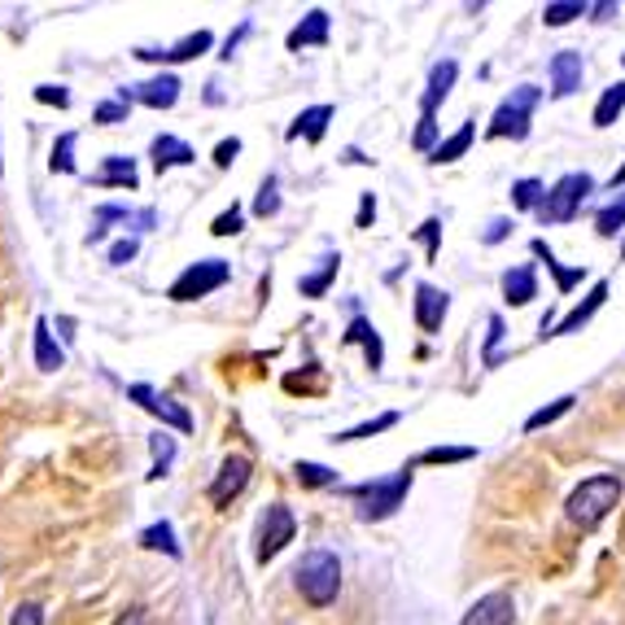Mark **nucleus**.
<instances>
[{"label":"nucleus","instance_id":"16","mask_svg":"<svg viewBox=\"0 0 625 625\" xmlns=\"http://www.w3.org/2000/svg\"><path fill=\"white\" fill-rule=\"evenodd\" d=\"M455 79H459V66H455L451 57H446V61H438V66L429 70V92H424L420 110H424V114H438V101H446V96H451Z\"/></svg>","mask_w":625,"mask_h":625},{"label":"nucleus","instance_id":"20","mask_svg":"<svg viewBox=\"0 0 625 625\" xmlns=\"http://www.w3.org/2000/svg\"><path fill=\"white\" fill-rule=\"evenodd\" d=\"M294 53L298 48H307V44H328V13L323 9H311L294 31H289V39H285Z\"/></svg>","mask_w":625,"mask_h":625},{"label":"nucleus","instance_id":"3","mask_svg":"<svg viewBox=\"0 0 625 625\" xmlns=\"http://www.w3.org/2000/svg\"><path fill=\"white\" fill-rule=\"evenodd\" d=\"M538 101H543V88H534V83H521L499 110H495V118H490V127H486V136L490 140H525L530 136V118H534V110H538Z\"/></svg>","mask_w":625,"mask_h":625},{"label":"nucleus","instance_id":"49","mask_svg":"<svg viewBox=\"0 0 625 625\" xmlns=\"http://www.w3.org/2000/svg\"><path fill=\"white\" fill-rule=\"evenodd\" d=\"M118 625H154V617H149V609H127V617Z\"/></svg>","mask_w":625,"mask_h":625},{"label":"nucleus","instance_id":"39","mask_svg":"<svg viewBox=\"0 0 625 625\" xmlns=\"http://www.w3.org/2000/svg\"><path fill=\"white\" fill-rule=\"evenodd\" d=\"M503 332H508V328H503V319H499V315H490V332H486V354H481V359H486V367H495V363H499V341H503Z\"/></svg>","mask_w":625,"mask_h":625},{"label":"nucleus","instance_id":"31","mask_svg":"<svg viewBox=\"0 0 625 625\" xmlns=\"http://www.w3.org/2000/svg\"><path fill=\"white\" fill-rule=\"evenodd\" d=\"M477 451L473 446H429V451H420L416 455V464H464V459H473ZM411 464V468H416Z\"/></svg>","mask_w":625,"mask_h":625},{"label":"nucleus","instance_id":"45","mask_svg":"<svg viewBox=\"0 0 625 625\" xmlns=\"http://www.w3.org/2000/svg\"><path fill=\"white\" fill-rule=\"evenodd\" d=\"M237 154H241V140L232 136V140H219V149H215V167H232L237 162Z\"/></svg>","mask_w":625,"mask_h":625},{"label":"nucleus","instance_id":"43","mask_svg":"<svg viewBox=\"0 0 625 625\" xmlns=\"http://www.w3.org/2000/svg\"><path fill=\"white\" fill-rule=\"evenodd\" d=\"M127 118V101H101L96 105V123H123Z\"/></svg>","mask_w":625,"mask_h":625},{"label":"nucleus","instance_id":"14","mask_svg":"<svg viewBox=\"0 0 625 625\" xmlns=\"http://www.w3.org/2000/svg\"><path fill=\"white\" fill-rule=\"evenodd\" d=\"M609 303V281H595L591 285V294H587V303H578L569 315H560V323L552 328V337H569V332H582V323H591V315L600 311Z\"/></svg>","mask_w":625,"mask_h":625},{"label":"nucleus","instance_id":"36","mask_svg":"<svg viewBox=\"0 0 625 625\" xmlns=\"http://www.w3.org/2000/svg\"><path fill=\"white\" fill-rule=\"evenodd\" d=\"M171 459H175V442H171L167 433H154V468H149V481H158V477H167V468H171Z\"/></svg>","mask_w":625,"mask_h":625},{"label":"nucleus","instance_id":"44","mask_svg":"<svg viewBox=\"0 0 625 625\" xmlns=\"http://www.w3.org/2000/svg\"><path fill=\"white\" fill-rule=\"evenodd\" d=\"M136 250H140V246H136V237H127V241L110 246V263H114V268H123V263H132V259H136Z\"/></svg>","mask_w":625,"mask_h":625},{"label":"nucleus","instance_id":"52","mask_svg":"<svg viewBox=\"0 0 625 625\" xmlns=\"http://www.w3.org/2000/svg\"><path fill=\"white\" fill-rule=\"evenodd\" d=\"M622 259H625V246H622Z\"/></svg>","mask_w":625,"mask_h":625},{"label":"nucleus","instance_id":"25","mask_svg":"<svg viewBox=\"0 0 625 625\" xmlns=\"http://www.w3.org/2000/svg\"><path fill=\"white\" fill-rule=\"evenodd\" d=\"M473 136H477V127H473V123H464V127H459L455 136H446V140H442V145L433 149V158H429V162H459V158L468 154Z\"/></svg>","mask_w":625,"mask_h":625},{"label":"nucleus","instance_id":"9","mask_svg":"<svg viewBox=\"0 0 625 625\" xmlns=\"http://www.w3.org/2000/svg\"><path fill=\"white\" fill-rule=\"evenodd\" d=\"M127 394H132L149 416H158L162 424H171V429H180V433H189V429H193V416H189L171 394H158L154 385H132Z\"/></svg>","mask_w":625,"mask_h":625},{"label":"nucleus","instance_id":"48","mask_svg":"<svg viewBox=\"0 0 625 625\" xmlns=\"http://www.w3.org/2000/svg\"><path fill=\"white\" fill-rule=\"evenodd\" d=\"M372 219H376V197L367 193V197H363V206H359V219H354V224H359V228H367Z\"/></svg>","mask_w":625,"mask_h":625},{"label":"nucleus","instance_id":"26","mask_svg":"<svg viewBox=\"0 0 625 625\" xmlns=\"http://www.w3.org/2000/svg\"><path fill=\"white\" fill-rule=\"evenodd\" d=\"M96 184H118V189H136V162H132V158H105V167L96 171Z\"/></svg>","mask_w":625,"mask_h":625},{"label":"nucleus","instance_id":"18","mask_svg":"<svg viewBox=\"0 0 625 625\" xmlns=\"http://www.w3.org/2000/svg\"><path fill=\"white\" fill-rule=\"evenodd\" d=\"M345 345H363L367 350V367H380L385 363V345H380V337H376V328L363 319V315H354L350 319V328H345V337H341Z\"/></svg>","mask_w":625,"mask_h":625},{"label":"nucleus","instance_id":"34","mask_svg":"<svg viewBox=\"0 0 625 625\" xmlns=\"http://www.w3.org/2000/svg\"><path fill=\"white\" fill-rule=\"evenodd\" d=\"M394 424H398V411H385V416H376V420H367V424H354V429L337 433L332 442H359V438H372V433H385V429H394Z\"/></svg>","mask_w":625,"mask_h":625},{"label":"nucleus","instance_id":"15","mask_svg":"<svg viewBox=\"0 0 625 625\" xmlns=\"http://www.w3.org/2000/svg\"><path fill=\"white\" fill-rule=\"evenodd\" d=\"M451 311V298L442 294V289H433V285H416V323L424 328V332H438L442 328V319Z\"/></svg>","mask_w":625,"mask_h":625},{"label":"nucleus","instance_id":"35","mask_svg":"<svg viewBox=\"0 0 625 625\" xmlns=\"http://www.w3.org/2000/svg\"><path fill=\"white\" fill-rule=\"evenodd\" d=\"M595 228H600V237H617L625 228V193L617 202H609L600 215H595Z\"/></svg>","mask_w":625,"mask_h":625},{"label":"nucleus","instance_id":"23","mask_svg":"<svg viewBox=\"0 0 625 625\" xmlns=\"http://www.w3.org/2000/svg\"><path fill=\"white\" fill-rule=\"evenodd\" d=\"M35 367L39 372H57L61 367V350L48 332V319H35Z\"/></svg>","mask_w":625,"mask_h":625},{"label":"nucleus","instance_id":"41","mask_svg":"<svg viewBox=\"0 0 625 625\" xmlns=\"http://www.w3.org/2000/svg\"><path fill=\"white\" fill-rule=\"evenodd\" d=\"M420 237H424V250H429V263H433V259H438V250H442V219H424Z\"/></svg>","mask_w":625,"mask_h":625},{"label":"nucleus","instance_id":"11","mask_svg":"<svg viewBox=\"0 0 625 625\" xmlns=\"http://www.w3.org/2000/svg\"><path fill=\"white\" fill-rule=\"evenodd\" d=\"M512 617H516L512 595H508V591H490V595H481V600L464 613L459 625H512Z\"/></svg>","mask_w":625,"mask_h":625},{"label":"nucleus","instance_id":"33","mask_svg":"<svg viewBox=\"0 0 625 625\" xmlns=\"http://www.w3.org/2000/svg\"><path fill=\"white\" fill-rule=\"evenodd\" d=\"M582 13H591L587 0H560V4H547V9H543V22H547V26H565V22L582 18Z\"/></svg>","mask_w":625,"mask_h":625},{"label":"nucleus","instance_id":"7","mask_svg":"<svg viewBox=\"0 0 625 625\" xmlns=\"http://www.w3.org/2000/svg\"><path fill=\"white\" fill-rule=\"evenodd\" d=\"M294 512L285 508V503H272L268 508V516H263V525H259V560L268 565V560H276L281 552H285V543H294Z\"/></svg>","mask_w":625,"mask_h":625},{"label":"nucleus","instance_id":"29","mask_svg":"<svg viewBox=\"0 0 625 625\" xmlns=\"http://www.w3.org/2000/svg\"><path fill=\"white\" fill-rule=\"evenodd\" d=\"M573 402H578V398H573V394H565V398H556L552 407H538V411H534V416L525 420V433H538V429L556 424L560 416H569V411H573Z\"/></svg>","mask_w":625,"mask_h":625},{"label":"nucleus","instance_id":"51","mask_svg":"<svg viewBox=\"0 0 625 625\" xmlns=\"http://www.w3.org/2000/svg\"><path fill=\"white\" fill-rule=\"evenodd\" d=\"M591 13L604 22V18H613V13H617V4H613V0H604V4H591Z\"/></svg>","mask_w":625,"mask_h":625},{"label":"nucleus","instance_id":"19","mask_svg":"<svg viewBox=\"0 0 625 625\" xmlns=\"http://www.w3.org/2000/svg\"><path fill=\"white\" fill-rule=\"evenodd\" d=\"M534 254H538V259L547 263V272L556 276V289H560V294H573V289L587 281V268H560V259L552 254V246H547V241H534Z\"/></svg>","mask_w":625,"mask_h":625},{"label":"nucleus","instance_id":"1","mask_svg":"<svg viewBox=\"0 0 625 625\" xmlns=\"http://www.w3.org/2000/svg\"><path fill=\"white\" fill-rule=\"evenodd\" d=\"M617 503H622V477H617V473H600V477H587V481L569 495L565 512H569L573 525L595 530V525H604V516H609Z\"/></svg>","mask_w":625,"mask_h":625},{"label":"nucleus","instance_id":"2","mask_svg":"<svg viewBox=\"0 0 625 625\" xmlns=\"http://www.w3.org/2000/svg\"><path fill=\"white\" fill-rule=\"evenodd\" d=\"M407 490H411V464L398 468V473H389V477H380V481L350 486L345 495L359 503V521H385V516H394L402 508Z\"/></svg>","mask_w":625,"mask_h":625},{"label":"nucleus","instance_id":"27","mask_svg":"<svg viewBox=\"0 0 625 625\" xmlns=\"http://www.w3.org/2000/svg\"><path fill=\"white\" fill-rule=\"evenodd\" d=\"M140 547H149V552H167L171 560H180V543H175V530H171V521H158V525H149V530L140 534Z\"/></svg>","mask_w":625,"mask_h":625},{"label":"nucleus","instance_id":"10","mask_svg":"<svg viewBox=\"0 0 625 625\" xmlns=\"http://www.w3.org/2000/svg\"><path fill=\"white\" fill-rule=\"evenodd\" d=\"M127 96H136V101L149 105V110H171V105L180 101V79H175V75H154V79H145V83L118 92V101H127Z\"/></svg>","mask_w":625,"mask_h":625},{"label":"nucleus","instance_id":"37","mask_svg":"<svg viewBox=\"0 0 625 625\" xmlns=\"http://www.w3.org/2000/svg\"><path fill=\"white\" fill-rule=\"evenodd\" d=\"M276 211H281V193H276V175H268L263 189H259V197H254V215H259V219H272Z\"/></svg>","mask_w":625,"mask_h":625},{"label":"nucleus","instance_id":"8","mask_svg":"<svg viewBox=\"0 0 625 625\" xmlns=\"http://www.w3.org/2000/svg\"><path fill=\"white\" fill-rule=\"evenodd\" d=\"M250 473H254L250 455H228V459L219 464L215 481H211V503H215V508H228V503L250 486Z\"/></svg>","mask_w":625,"mask_h":625},{"label":"nucleus","instance_id":"46","mask_svg":"<svg viewBox=\"0 0 625 625\" xmlns=\"http://www.w3.org/2000/svg\"><path fill=\"white\" fill-rule=\"evenodd\" d=\"M9 625H44V609H39V604H22Z\"/></svg>","mask_w":625,"mask_h":625},{"label":"nucleus","instance_id":"38","mask_svg":"<svg viewBox=\"0 0 625 625\" xmlns=\"http://www.w3.org/2000/svg\"><path fill=\"white\" fill-rule=\"evenodd\" d=\"M70 154H75V132H66V136L53 145L48 167H53V171H61V175H66V171H75V158H70Z\"/></svg>","mask_w":625,"mask_h":625},{"label":"nucleus","instance_id":"17","mask_svg":"<svg viewBox=\"0 0 625 625\" xmlns=\"http://www.w3.org/2000/svg\"><path fill=\"white\" fill-rule=\"evenodd\" d=\"M503 298H508L512 307H525V303H534V298H538V276H534V268H530V263H525V268L503 272Z\"/></svg>","mask_w":625,"mask_h":625},{"label":"nucleus","instance_id":"40","mask_svg":"<svg viewBox=\"0 0 625 625\" xmlns=\"http://www.w3.org/2000/svg\"><path fill=\"white\" fill-rule=\"evenodd\" d=\"M211 232H215V237H237V232H241V211H237V206L224 211V215L211 224Z\"/></svg>","mask_w":625,"mask_h":625},{"label":"nucleus","instance_id":"22","mask_svg":"<svg viewBox=\"0 0 625 625\" xmlns=\"http://www.w3.org/2000/svg\"><path fill=\"white\" fill-rule=\"evenodd\" d=\"M193 158H197V154H193V149H189L180 136H158V140H154V167H158V171L189 167Z\"/></svg>","mask_w":625,"mask_h":625},{"label":"nucleus","instance_id":"5","mask_svg":"<svg viewBox=\"0 0 625 625\" xmlns=\"http://www.w3.org/2000/svg\"><path fill=\"white\" fill-rule=\"evenodd\" d=\"M591 189H595V180H591L587 171L560 175V180L547 189V202L538 206V219H543V224H569V219H578V211H582V202H587Z\"/></svg>","mask_w":625,"mask_h":625},{"label":"nucleus","instance_id":"6","mask_svg":"<svg viewBox=\"0 0 625 625\" xmlns=\"http://www.w3.org/2000/svg\"><path fill=\"white\" fill-rule=\"evenodd\" d=\"M228 263L224 259H206V263H193L180 272V281L171 285V303H197L206 294H215L219 285H228Z\"/></svg>","mask_w":625,"mask_h":625},{"label":"nucleus","instance_id":"24","mask_svg":"<svg viewBox=\"0 0 625 625\" xmlns=\"http://www.w3.org/2000/svg\"><path fill=\"white\" fill-rule=\"evenodd\" d=\"M319 263H323L319 272H311V276H303V281H298L303 298H323V289L332 285V276H337V268H341V254H323Z\"/></svg>","mask_w":625,"mask_h":625},{"label":"nucleus","instance_id":"13","mask_svg":"<svg viewBox=\"0 0 625 625\" xmlns=\"http://www.w3.org/2000/svg\"><path fill=\"white\" fill-rule=\"evenodd\" d=\"M547 70H552V96H573L582 88V53H573V48L556 53Z\"/></svg>","mask_w":625,"mask_h":625},{"label":"nucleus","instance_id":"4","mask_svg":"<svg viewBox=\"0 0 625 625\" xmlns=\"http://www.w3.org/2000/svg\"><path fill=\"white\" fill-rule=\"evenodd\" d=\"M298 591L303 600L315 604V609H328L341 591V565L332 552H307L303 565H298Z\"/></svg>","mask_w":625,"mask_h":625},{"label":"nucleus","instance_id":"42","mask_svg":"<svg viewBox=\"0 0 625 625\" xmlns=\"http://www.w3.org/2000/svg\"><path fill=\"white\" fill-rule=\"evenodd\" d=\"M35 96H39L44 105H57V110H66V105H70V92H66V88H53V83H39V88H35Z\"/></svg>","mask_w":625,"mask_h":625},{"label":"nucleus","instance_id":"50","mask_svg":"<svg viewBox=\"0 0 625 625\" xmlns=\"http://www.w3.org/2000/svg\"><path fill=\"white\" fill-rule=\"evenodd\" d=\"M246 31H250V22H241V26H237V31L228 35V44H224V53H219V57H232V48L241 44V35H246Z\"/></svg>","mask_w":625,"mask_h":625},{"label":"nucleus","instance_id":"12","mask_svg":"<svg viewBox=\"0 0 625 625\" xmlns=\"http://www.w3.org/2000/svg\"><path fill=\"white\" fill-rule=\"evenodd\" d=\"M211 44H215L211 31H193V35H184V39L171 44V48H136V57H140V61H189V57H202Z\"/></svg>","mask_w":625,"mask_h":625},{"label":"nucleus","instance_id":"21","mask_svg":"<svg viewBox=\"0 0 625 625\" xmlns=\"http://www.w3.org/2000/svg\"><path fill=\"white\" fill-rule=\"evenodd\" d=\"M328 123H332V105H311V110H303L298 118H294V127L285 132L289 140H323V132H328Z\"/></svg>","mask_w":625,"mask_h":625},{"label":"nucleus","instance_id":"53","mask_svg":"<svg viewBox=\"0 0 625 625\" xmlns=\"http://www.w3.org/2000/svg\"><path fill=\"white\" fill-rule=\"evenodd\" d=\"M622 61H625V57H622Z\"/></svg>","mask_w":625,"mask_h":625},{"label":"nucleus","instance_id":"28","mask_svg":"<svg viewBox=\"0 0 625 625\" xmlns=\"http://www.w3.org/2000/svg\"><path fill=\"white\" fill-rule=\"evenodd\" d=\"M622 110H625V83L604 88V96H600V105H595V127H613V123L622 118Z\"/></svg>","mask_w":625,"mask_h":625},{"label":"nucleus","instance_id":"30","mask_svg":"<svg viewBox=\"0 0 625 625\" xmlns=\"http://www.w3.org/2000/svg\"><path fill=\"white\" fill-rule=\"evenodd\" d=\"M543 202H547L543 180H516V184H512V206H516V211H538Z\"/></svg>","mask_w":625,"mask_h":625},{"label":"nucleus","instance_id":"47","mask_svg":"<svg viewBox=\"0 0 625 625\" xmlns=\"http://www.w3.org/2000/svg\"><path fill=\"white\" fill-rule=\"evenodd\" d=\"M508 232H512V219H490L486 224V246H499Z\"/></svg>","mask_w":625,"mask_h":625},{"label":"nucleus","instance_id":"32","mask_svg":"<svg viewBox=\"0 0 625 625\" xmlns=\"http://www.w3.org/2000/svg\"><path fill=\"white\" fill-rule=\"evenodd\" d=\"M294 477H298V486H311V490H319V486H337V473L323 468V464H311V459H298V464H294Z\"/></svg>","mask_w":625,"mask_h":625}]
</instances>
